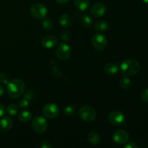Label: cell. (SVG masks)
<instances>
[{
    "instance_id": "obj_29",
    "label": "cell",
    "mask_w": 148,
    "mask_h": 148,
    "mask_svg": "<svg viewBox=\"0 0 148 148\" xmlns=\"http://www.w3.org/2000/svg\"><path fill=\"white\" fill-rule=\"evenodd\" d=\"M141 98L144 102L148 103V88H146L142 92Z\"/></svg>"
},
{
    "instance_id": "obj_10",
    "label": "cell",
    "mask_w": 148,
    "mask_h": 148,
    "mask_svg": "<svg viewBox=\"0 0 148 148\" xmlns=\"http://www.w3.org/2000/svg\"><path fill=\"white\" fill-rule=\"evenodd\" d=\"M130 135L128 132L124 130H117L113 134V140L117 144H125L128 142Z\"/></svg>"
},
{
    "instance_id": "obj_24",
    "label": "cell",
    "mask_w": 148,
    "mask_h": 148,
    "mask_svg": "<svg viewBox=\"0 0 148 148\" xmlns=\"http://www.w3.org/2000/svg\"><path fill=\"white\" fill-rule=\"evenodd\" d=\"M75 108L72 106H67L64 109V114L66 116H73L75 114Z\"/></svg>"
},
{
    "instance_id": "obj_17",
    "label": "cell",
    "mask_w": 148,
    "mask_h": 148,
    "mask_svg": "<svg viewBox=\"0 0 148 148\" xmlns=\"http://www.w3.org/2000/svg\"><path fill=\"white\" fill-rule=\"evenodd\" d=\"M74 4L78 10L85 11L90 7L89 0H74Z\"/></svg>"
},
{
    "instance_id": "obj_28",
    "label": "cell",
    "mask_w": 148,
    "mask_h": 148,
    "mask_svg": "<svg viewBox=\"0 0 148 148\" xmlns=\"http://www.w3.org/2000/svg\"><path fill=\"white\" fill-rule=\"evenodd\" d=\"M61 38H62V39L63 40H64V41H68V40H69V39H70L71 38V34L70 33H69V31H63L62 32V35H61Z\"/></svg>"
},
{
    "instance_id": "obj_3",
    "label": "cell",
    "mask_w": 148,
    "mask_h": 148,
    "mask_svg": "<svg viewBox=\"0 0 148 148\" xmlns=\"http://www.w3.org/2000/svg\"><path fill=\"white\" fill-rule=\"evenodd\" d=\"M79 116L82 121L85 122H91L95 119L97 114L95 110L92 107L85 106L79 109Z\"/></svg>"
},
{
    "instance_id": "obj_7",
    "label": "cell",
    "mask_w": 148,
    "mask_h": 148,
    "mask_svg": "<svg viewBox=\"0 0 148 148\" xmlns=\"http://www.w3.org/2000/svg\"><path fill=\"white\" fill-rule=\"evenodd\" d=\"M107 38L104 35L96 33L92 38V43L96 50L103 51L107 46Z\"/></svg>"
},
{
    "instance_id": "obj_23",
    "label": "cell",
    "mask_w": 148,
    "mask_h": 148,
    "mask_svg": "<svg viewBox=\"0 0 148 148\" xmlns=\"http://www.w3.org/2000/svg\"><path fill=\"white\" fill-rule=\"evenodd\" d=\"M42 26L43 28L46 30H51L53 28V22L49 19H46L42 23Z\"/></svg>"
},
{
    "instance_id": "obj_19",
    "label": "cell",
    "mask_w": 148,
    "mask_h": 148,
    "mask_svg": "<svg viewBox=\"0 0 148 148\" xmlns=\"http://www.w3.org/2000/svg\"><path fill=\"white\" fill-rule=\"evenodd\" d=\"M18 118L20 121L22 122H27V121H30L32 118V113L30 111H23L19 114Z\"/></svg>"
},
{
    "instance_id": "obj_34",
    "label": "cell",
    "mask_w": 148,
    "mask_h": 148,
    "mask_svg": "<svg viewBox=\"0 0 148 148\" xmlns=\"http://www.w3.org/2000/svg\"><path fill=\"white\" fill-rule=\"evenodd\" d=\"M56 1L57 3H59V4H66V2H68V1H69V0H56Z\"/></svg>"
},
{
    "instance_id": "obj_25",
    "label": "cell",
    "mask_w": 148,
    "mask_h": 148,
    "mask_svg": "<svg viewBox=\"0 0 148 148\" xmlns=\"http://www.w3.org/2000/svg\"><path fill=\"white\" fill-rule=\"evenodd\" d=\"M51 64H52V66H51L52 74H53L55 77H59L62 75L60 71H59V69L56 66V64H55V63L53 62V61H52Z\"/></svg>"
},
{
    "instance_id": "obj_22",
    "label": "cell",
    "mask_w": 148,
    "mask_h": 148,
    "mask_svg": "<svg viewBox=\"0 0 148 148\" xmlns=\"http://www.w3.org/2000/svg\"><path fill=\"white\" fill-rule=\"evenodd\" d=\"M6 111L10 116H14L18 113V107L15 104H10L7 106Z\"/></svg>"
},
{
    "instance_id": "obj_8",
    "label": "cell",
    "mask_w": 148,
    "mask_h": 148,
    "mask_svg": "<svg viewBox=\"0 0 148 148\" xmlns=\"http://www.w3.org/2000/svg\"><path fill=\"white\" fill-rule=\"evenodd\" d=\"M108 120L112 125L120 126L124 124L125 116L121 111H114L108 114Z\"/></svg>"
},
{
    "instance_id": "obj_5",
    "label": "cell",
    "mask_w": 148,
    "mask_h": 148,
    "mask_svg": "<svg viewBox=\"0 0 148 148\" xmlns=\"http://www.w3.org/2000/svg\"><path fill=\"white\" fill-rule=\"evenodd\" d=\"M47 9L43 4L36 3L30 7V14L33 17L38 20H42L46 17L47 14Z\"/></svg>"
},
{
    "instance_id": "obj_12",
    "label": "cell",
    "mask_w": 148,
    "mask_h": 148,
    "mask_svg": "<svg viewBox=\"0 0 148 148\" xmlns=\"http://www.w3.org/2000/svg\"><path fill=\"white\" fill-rule=\"evenodd\" d=\"M57 38L54 36H51V35L44 36L41 40L43 46L46 49H51V48L56 46L57 44Z\"/></svg>"
},
{
    "instance_id": "obj_20",
    "label": "cell",
    "mask_w": 148,
    "mask_h": 148,
    "mask_svg": "<svg viewBox=\"0 0 148 148\" xmlns=\"http://www.w3.org/2000/svg\"><path fill=\"white\" fill-rule=\"evenodd\" d=\"M108 23L105 20H98L95 23V29L97 31L103 32L108 29Z\"/></svg>"
},
{
    "instance_id": "obj_1",
    "label": "cell",
    "mask_w": 148,
    "mask_h": 148,
    "mask_svg": "<svg viewBox=\"0 0 148 148\" xmlns=\"http://www.w3.org/2000/svg\"><path fill=\"white\" fill-rule=\"evenodd\" d=\"M7 95L12 98H19L25 90V83L22 79L16 78L10 80L7 85Z\"/></svg>"
},
{
    "instance_id": "obj_6",
    "label": "cell",
    "mask_w": 148,
    "mask_h": 148,
    "mask_svg": "<svg viewBox=\"0 0 148 148\" xmlns=\"http://www.w3.org/2000/svg\"><path fill=\"white\" fill-rule=\"evenodd\" d=\"M56 56L61 60H66L71 55V49L69 45L65 43H61L56 47Z\"/></svg>"
},
{
    "instance_id": "obj_26",
    "label": "cell",
    "mask_w": 148,
    "mask_h": 148,
    "mask_svg": "<svg viewBox=\"0 0 148 148\" xmlns=\"http://www.w3.org/2000/svg\"><path fill=\"white\" fill-rule=\"evenodd\" d=\"M29 103L30 101L26 99L25 98H23L18 101V106L21 108H25L29 106Z\"/></svg>"
},
{
    "instance_id": "obj_15",
    "label": "cell",
    "mask_w": 148,
    "mask_h": 148,
    "mask_svg": "<svg viewBox=\"0 0 148 148\" xmlns=\"http://www.w3.org/2000/svg\"><path fill=\"white\" fill-rule=\"evenodd\" d=\"M88 140L91 145H96L101 143V138L98 133L95 132H90L88 134Z\"/></svg>"
},
{
    "instance_id": "obj_4",
    "label": "cell",
    "mask_w": 148,
    "mask_h": 148,
    "mask_svg": "<svg viewBox=\"0 0 148 148\" xmlns=\"http://www.w3.org/2000/svg\"><path fill=\"white\" fill-rule=\"evenodd\" d=\"M32 127L35 132L38 134H42L46 131L48 128V122L44 117L36 116L32 121Z\"/></svg>"
},
{
    "instance_id": "obj_9",
    "label": "cell",
    "mask_w": 148,
    "mask_h": 148,
    "mask_svg": "<svg viewBox=\"0 0 148 148\" xmlns=\"http://www.w3.org/2000/svg\"><path fill=\"white\" fill-rule=\"evenodd\" d=\"M59 108L54 103H48L43 107V114L48 119H54L59 115Z\"/></svg>"
},
{
    "instance_id": "obj_11",
    "label": "cell",
    "mask_w": 148,
    "mask_h": 148,
    "mask_svg": "<svg viewBox=\"0 0 148 148\" xmlns=\"http://www.w3.org/2000/svg\"><path fill=\"white\" fill-rule=\"evenodd\" d=\"M106 12V7L103 3H95L92 6L90 10V13L93 17H101Z\"/></svg>"
},
{
    "instance_id": "obj_2",
    "label": "cell",
    "mask_w": 148,
    "mask_h": 148,
    "mask_svg": "<svg viewBox=\"0 0 148 148\" xmlns=\"http://www.w3.org/2000/svg\"><path fill=\"white\" fill-rule=\"evenodd\" d=\"M140 65L137 60L133 59H128L124 60L120 66L121 73L125 76H132L139 72Z\"/></svg>"
},
{
    "instance_id": "obj_35",
    "label": "cell",
    "mask_w": 148,
    "mask_h": 148,
    "mask_svg": "<svg viewBox=\"0 0 148 148\" xmlns=\"http://www.w3.org/2000/svg\"><path fill=\"white\" fill-rule=\"evenodd\" d=\"M3 93H4V88L1 85H0V97L3 95Z\"/></svg>"
},
{
    "instance_id": "obj_14",
    "label": "cell",
    "mask_w": 148,
    "mask_h": 148,
    "mask_svg": "<svg viewBox=\"0 0 148 148\" xmlns=\"http://www.w3.org/2000/svg\"><path fill=\"white\" fill-rule=\"evenodd\" d=\"M59 23L63 27H70L73 24V19L69 14H63L59 17Z\"/></svg>"
},
{
    "instance_id": "obj_13",
    "label": "cell",
    "mask_w": 148,
    "mask_h": 148,
    "mask_svg": "<svg viewBox=\"0 0 148 148\" xmlns=\"http://www.w3.org/2000/svg\"><path fill=\"white\" fill-rule=\"evenodd\" d=\"M13 121L9 116H4L0 120V130L2 132H7L12 127Z\"/></svg>"
},
{
    "instance_id": "obj_33",
    "label": "cell",
    "mask_w": 148,
    "mask_h": 148,
    "mask_svg": "<svg viewBox=\"0 0 148 148\" xmlns=\"http://www.w3.org/2000/svg\"><path fill=\"white\" fill-rule=\"evenodd\" d=\"M4 113H5V108H4V106L0 103V117L4 116Z\"/></svg>"
},
{
    "instance_id": "obj_32",
    "label": "cell",
    "mask_w": 148,
    "mask_h": 148,
    "mask_svg": "<svg viewBox=\"0 0 148 148\" xmlns=\"http://www.w3.org/2000/svg\"><path fill=\"white\" fill-rule=\"evenodd\" d=\"M125 148H137V145L134 142H129L126 144Z\"/></svg>"
},
{
    "instance_id": "obj_16",
    "label": "cell",
    "mask_w": 148,
    "mask_h": 148,
    "mask_svg": "<svg viewBox=\"0 0 148 148\" xmlns=\"http://www.w3.org/2000/svg\"><path fill=\"white\" fill-rule=\"evenodd\" d=\"M104 71L107 75H115L119 72V67L116 64L112 62H108L104 66Z\"/></svg>"
},
{
    "instance_id": "obj_18",
    "label": "cell",
    "mask_w": 148,
    "mask_h": 148,
    "mask_svg": "<svg viewBox=\"0 0 148 148\" xmlns=\"http://www.w3.org/2000/svg\"><path fill=\"white\" fill-rule=\"evenodd\" d=\"M119 85L121 88H122L124 90H128L130 89L132 87V82L130 80V78L128 77V76H124L120 79L119 80Z\"/></svg>"
},
{
    "instance_id": "obj_30",
    "label": "cell",
    "mask_w": 148,
    "mask_h": 148,
    "mask_svg": "<svg viewBox=\"0 0 148 148\" xmlns=\"http://www.w3.org/2000/svg\"><path fill=\"white\" fill-rule=\"evenodd\" d=\"M24 98H25L26 99H27L30 102V101L34 98V92H33V91H28V92L25 95Z\"/></svg>"
},
{
    "instance_id": "obj_36",
    "label": "cell",
    "mask_w": 148,
    "mask_h": 148,
    "mask_svg": "<svg viewBox=\"0 0 148 148\" xmlns=\"http://www.w3.org/2000/svg\"><path fill=\"white\" fill-rule=\"evenodd\" d=\"M142 1H143L144 3H145V4H148V0H142Z\"/></svg>"
},
{
    "instance_id": "obj_27",
    "label": "cell",
    "mask_w": 148,
    "mask_h": 148,
    "mask_svg": "<svg viewBox=\"0 0 148 148\" xmlns=\"http://www.w3.org/2000/svg\"><path fill=\"white\" fill-rule=\"evenodd\" d=\"M9 82V77L5 73H0V83L7 84Z\"/></svg>"
},
{
    "instance_id": "obj_31",
    "label": "cell",
    "mask_w": 148,
    "mask_h": 148,
    "mask_svg": "<svg viewBox=\"0 0 148 148\" xmlns=\"http://www.w3.org/2000/svg\"><path fill=\"white\" fill-rule=\"evenodd\" d=\"M51 147H52V145H51V143L48 141L42 142L41 144L40 145V147H41V148H50Z\"/></svg>"
},
{
    "instance_id": "obj_21",
    "label": "cell",
    "mask_w": 148,
    "mask_h": 148,
    "mask_svg": "<svg viewBox=\"0 0 148 148\" xmlns=\"http://www.w3.org/2000/svg\"><path fill=\"white\" fill-rule=\"evenodd\" d=\"M80 23L85 27H90L92 25V19L88 14H83L80 18Z\"/></svg>"
}]
</instances>
